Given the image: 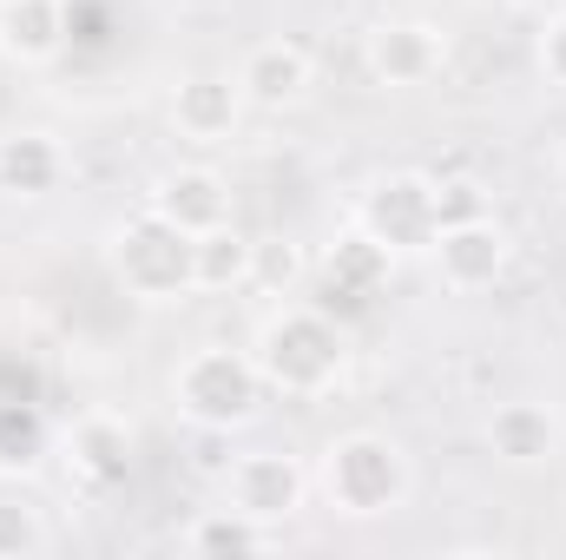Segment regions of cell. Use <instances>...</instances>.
Instances as JSON below:
<instances>
[{
	"instance_id": "3",
	"label": "cell",
	"mask_w": 566,
	"mask_h": 560,
	"mask_svg": "<svg viewBox=\"0 0 566 560\" xmlns=\"http://www.w3.org/2000/svg\"><path fill=\"white\" fill-rule=\"evenodd\" d=\"M264 376L251 363V350L231 343H198L178 370H171V409L191 422L198 435H238L264 416Z\"/></svg>"
},
{
	"instance_id": "21",
	"label": "cell",
	"mask_w": 566,
	"mask_h": 560,
	"mask_svg": "<svg viewBox=\"0 0 566 560\" xmlns=\"http://www.w3.org/2000/svg\"><path fill=\"white\" fill-rule=\"evenodd\" d=\"M303 271H310V258H303L296 238H258V245H251V283H258V290L283 297Z\"/></svg>"
},
{
	"instance_id": "25",
	"label": "cell",
	"mask_w": 566,
	"mask_h": 560,
	"mask_svg": "<svg viewBox=\"0 0 566 560\" xmlns=\"http://www.w3.org/2000/svg\"><path fill=\"white\" fill-rule=\"evenodd\" d=\"M416 7H434V0H416Z\"/></svg>"
},
{
	"instance_id": "2",
	"label": "cell",
	"mask_w": 566,
	"mask_h": 560,
	"mask_svg": "<svg viewBox=\"0 0 566 560\" xmlns=\"http://www.w3.org/2000/svg\"><path fill=\"white\" fill-rule=\"evenodd\" d=\"M251 363L264 376V390L277 396H329L349 370V330L329 317V310H310V303H283L258 323V343H251Z\"/></svg>"
},
{
	"instance_id": "14",
	"label": "cell",
	"mask_w": 566,
	"mask_h": 560,
	"mask_svg": "<svg viewBox=\"0 0 566 560\" xmlns=\"http://www.w3.org/2000/svg\"><path fill=\"white\" fill-rule=\"evenodd\" d=\"M66 145L53 139L46 126H13L0 133V191L20 198V205H40L66 185Z\"/></svg>"
},
{
	"instance_id": "4",
	"label": "cell",
	"mask_w": 566,
	"mask_h": 560,
	"mask_svg": "<svg viewBox=\"0 0 566 560\" xmlns=\"http://www.w3.org/2000/svg\"><path fill=\"white\" fill-rule=\"evenodd\" d=\"M106 265H113L119 290H126L133 303H151V310L198 297V283H191V238H185L178 225H165L158 211H139V218L113 225Z\"/></svg>"
},
{
	"instance_id": "15",
	"label": "cell",
	"mask_w": 566,
	"mask_h": 560,
	"mask_svg": "<svg viewBox=\"0 0 566 560\" xmlns=\"http://www.w3.org/2000/svg\"><path fill=\"white\" fill-rule=\"evenodd\" d=\"M66 0H0V60L7 66H53L66 53Z\"/></svg>"
},
{
	"instance_id": "10",
	"label": "cell",
	"mask_w": 566,
	"mask_h": 560,
	"mask_svg": "<svg viewBox=\"0 0 566 560\" xmlns=\"http://www.w3.org/2000/svg\"><path fill=\"white\" fill-rule=\"evenodd\" d=\"M145 211H158L165 225H178L185 238H198L211 225H231V178L218 165H171V172L151 178Z\"/></svg>"
},
{
	"instance_id": "13",
	"label": "cell",
	"mask_w": 566,
	"mask_h": 560,
	"mask_svg": "<svg viewBox=\"0 0 566 560\" xmlns=\"http://www.w3.org/2000/svg\"><path fill=\"white\" fill-rule=\"evenodd\" d=\"M244 120L238 73H185L171 86V133L191 145H224Z\"/></svg>"
},
{
	"instance_id": "6",
	"label": "cell",
	"mask_w": 566,
	"mask_h": 560,
	"mask_svg": "<svg viewBox=\"0 0 566 560\" xmlns=\"http://www.w3.org/2000/svg\"><path fill=\"white\" fill-rule=\"evenodd\" d=\"M441 60H448V33H441L434 20H422V13H389V20H376V27L363 33V66H369V80L389 86V93L428 86V80L441 73Z\"/></svg>"
},
{
	"instance_id": "9",
	"label": "cell",
	"mask_w": 566,
	"mask_h": 560,
	"mask_svg": "<svg viewBox=\"0 0 566 560\" xmlns=\"http://www.w3.org/2000/svg\"><path fill=\"white\" fill-rule=\"evenodd\" d=\"M481 442H488V455L501 462V468H554L566 448V416L554 403H541V396H514V403H501L488 428H481Z\"/></svg>"
},
{
	"instance_id": "22",
	"label": "cell",
	"mask_w": 566,
	"mask_h": 560,
	"mask_svg": "<svg viewBox=\"0 0 566 560\" xmlns=\"http://www.w3.org/2000/svg\"><path fill=\"white\" fill-rule=\"evenodd\" d=\"M434 211L441 225H461V218H488V185L481 178H434Z\"/></svg>"
},
{
	"instance_id": "18",
	"label": "cell",
	"mask_w": 566,
	"mask_h": 560,
	"mask_svg": "<svg viewBox=\"0 0 566 560\" xmlns=\"http://www.w3.org/2000/svg\"><path fill=\"white\" fill-rule=\"evenodd\" d=\"M277 535L283 528H264V521H251V515H238V508L224 501V508H205V515L178 535V548H185V554H231L238 560V554H271Z\"/></svg>"
},
{
	"instance_id": "20",
	"label": "cell",
	"mask_w": 566,
	"mask_h": 560,
	"mask_svg": "<svg viewBox=\"0 0 566 560\" xmlns=\"http://www.w3.org/2000/svg\"><path fill=\"white\" fill-rule=\"evenodd\" d=\"M53 548V528H46V515L33 508V501H13V495H0V560H33Z\"/></svg>"
},
{
	"instance_id": "23",
	"label": "cell",
	"mask_w": 566,
	"mask_h": 560,
	"mask_svg": "<svg viewBox=\"0 0 566 560\" xmlns=\"http://www.w3.org/2000/svg\"><path fill=\"white\" fill-rule=\"evenodd\" d=\"M534 60H541V80H547V86L566 100V7L547 20V27H541V46H534Z\"/></svg>"
},
{
	"instance_id": "12",
	"label": "cell",
	"mask_w": 566,
	"mask_h": 560,
	"mask_svg": "<svg viewBox=\"0 0 566 560\" xmlns=\"http://www.w3.org/2000/svg\"><path fill=\"white\" fill-rule=\"evenodd\" d=\"M310 86H316V60H310L296 40H258V46L238 60V93H244V106H258V113H290V106H303Z\"/></svg>"
},
{
	"instance_id": "1",
	"label": "cell",
	"mask_w": 566,
	"mask_h": 560,
	"mask_svg": "<svg viewBox=\"0 0 566 560\" xmlns=\"http://www.w3.org/2000/svg\"><path fill=\"white\" fill-rule=\"evenodd\" d=\"M316 488H323V508L336 521H389L416 495V462H409V448L396 435L349 428V435H336L323 448Z\"/></svg>"
},
{
	"instance_id": "24",
	"label": "cell",
	"mask_w": 566,
	"mask_h": 560,
	"mask_svg": "<svg viewBox=\"0 0 566 560\" xmlns=\"http://www.w3.org/2000/svg\"><path fill=\"white\" fill-rule=\"evenodd\" d=\"M554 178H560V191H566V145H560V158H554Z\"/></svg>"
},
{
	"instance_id": "5",
	"label": "cell",
	"mask_w": 566,
	"mask_h": 560,
	"mask_svg": "<svg viewBox=\"0 0 566 560\" xmlns=\"http://www.w3.org/2000/svg\"><path fill=\"white\" fill-rule=\"evenodd\" d=\"M356 225L389 245L396 258H428L441 211H434V178L428 172H376L356 198Z\"/></svg>"
},
{
	"instance_id": "17",
	"label": "cell",
	"mask_w": 566,
	"mask_h": 560,
	"mask_svg": "<svg viewBox=\"0 0 566 560\" xmlns=\"http://www.w3.org/2000/svg\"><path fill=\"white\" fill-rule=\"evenodd\" d=\"M251 231H238V218L231 225H211V231H198L191 238V283L205 290V297H231V290H251Z\"/></svg>"
},
{
	"instance_id": "16",
	"label": "cell",
	"mask_w": 566,
	"mask_h": 560,
	"mask_svg": "<svg viewBox=\"0 0 566 560\" xmlns=\"http://www.w3.org/2000/svg\"><path fill=\"white\" fill-rule=\"evenodd\" d=\"M396 251L389 245H376L363 225H349V231H336L329 238V251H323V283H329V297H349V303H376V290L396 278Z\"/></svg>"
},
{
	"instance_id": "7",
	"label": "cell",
	"mask_w": 566,
	"mask_h": 560,
	"mask_svg": "<svg viewBox=\"0 0 566 560\" xmlns=\"http://www.w3.org/2000/svg\"><path fill=\"white\" fill-rule=\"evenodd\" d=\"M224 501H231L238 515L264 521V528H283V521L303 515L310 475H303V462L283 455V448H251V455H238V462L224 468Z\"/></svg>"
},
{
	"instance_id": "11",
	"label": "cell",
	"mask_w": 566,
	"mask_h": 560,
	"mask_svg": "<svg viewBox=\"0 0 566 560\" xmlns=\"http://www.w3.org/2000/svg\"><path fill=\"white\" fill-rule=\"evenodd\" d=\"M60 455H66V475L80 488H93V495H113V488L133 481V428L113 409H93V416L73 422L66 442H60Z\"/></svg>"
},
{
	"instance_id": "8",
	"label": "cell",
	"mask_w": 566,
	"mask_h": 560,
	"mask_svg": "<svg viewBox=\"0 0 566 560\" xmlns=\"http://www.w3.org/2000/svg\"><path fill=\"white\" fill-rule=\"evenodd\" d=\"M428 258H434V278L448 283L454 297H481V290H494V283L507 278L514 238H507V225L488 211V218L441 225V231H434V245H428Z\"/></svg>"
},
{
	"instance_id": "19",
	"label": "cell",
	"mask_w": 566,
	"mask_h": 560,
	"mask_svg": "<svg viewBox=\"0 0 566 560\" xmlns=\"http://www.w3.org/2000/svg\"><path fill=\"white\" fill-rule=\"evenodd\" d=\"M40 455H46V422L7 403L0 409V475H27V468H40Z\"/></svg>"
}]
</instances>
